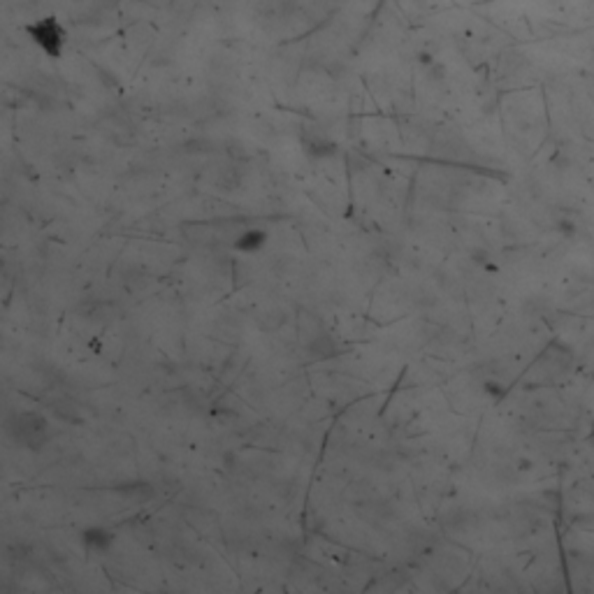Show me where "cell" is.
Masks as SVG:
<instances>
[{"label": "cell", "instance_id": "obj_1", "mask_svg": "<svg viewBox=\"0 0 594 594\" xmlns=\"http://www.w3.org/2000/svg\"><path fill=\"white\" fill-rule=\"evenodd\" d=\"M7 434L28 451H40L52 439L49 420L38 411H21L7 420Z\"/></svg>", "mask_w": 594, "mask_h": 594}, {"label": "cell", "instance_id": "obj_2", "mask_svg": "<svg viewBox=\"0 0 594 594\" xmlns=\"http://www.w3.org/2000/svg\"><path fill=\"white\" fill-rule=\"evenodd\" d=\"M26 33L49 59H61L63 47H65V28L56 17L38 19L26 26Z\"/></svg>", "mask_w": 594, "mask_h": 594}, {"label": "cell", "instance_id": "obj_3", "mask_svg": "<svg viewBox=\"0 0 594 594\" xmlns=\"http://www.w3.org/2000/svg\"><path fill=\"white\" fill-rule=\"evenodd\" d=\"M302 149H304V154H309L311 158H330L337 154V144L318 128L307 130V133L302 135Z\"/></svg>", "mask_w": 594, "mask_h": 594}, {"label": "cell", "instance_id": "obj_4", "mask_svg": "<svg viewBox=\"0 0 594 594\" xmlns=\"http://www.w3.org/2000/svg\"><path fill=\"white\" fill-rule=\"evenodd\" d=\"M114 539H117V534H114L112 530H107V527L103 525H93V527H86V530L82 532V543L84 548L89 550V553H107L112 546H114Z\"/></svg>", "mask_w": 594, "mask_h": 594}, {"label": "cell", "instance_id": "obj_5", "mask_svg": "<svg viewBox=\"0 0 594 594\" xmlns=\"http://www.w3.org/2000/svg\"><path fill=\"white\" fill-rule=\"evenodd\" d=\"M267 244V233L260 228H249L235 239V251L239 253H258Z\"/></svg>", "mask_w": 594, "mask_h": 594}]
</instances>
